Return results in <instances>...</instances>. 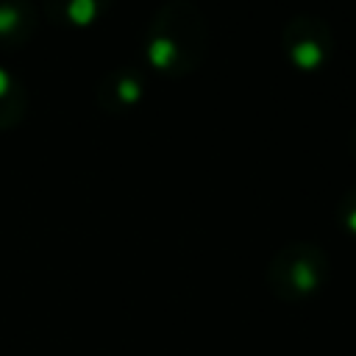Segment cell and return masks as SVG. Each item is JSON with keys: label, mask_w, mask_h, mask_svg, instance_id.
I'll use <instances>...</instances> for the list:
<instances>
[{"label": "cell", "mask_w": 356, "mask_h": 356, "mask_svg": "<svg viewBox=\"0 0 356 356\" xmlns=\"http://www.w3.org/2000/svg\"><path fill=\"white\" fill-rule=\"evenodd\" d=\"M281 39H284V50H286L289 61L306 72L320 70L331 58V50H334V39H331L328 25L314 14L292 17L286 22Z\"/></svg>", "instance_id": "3"}, {"label": "cell", "mask_w": 356, "mask_h": 356, "mask_svg": "<svg viewBox=\"0 0 356 356\" xmlns=\"http://www.w3.org/2000/svg\"><path fill=\"white\" fill-rule=\"evenodd\" d=\"M36 31V14L28 0H3L0 3V42L25 44Z\"/></svg>", "instance_id": "5"}, {"label": "cell", "mask_w": 356, "mask_h": 356, "mask_svg": "<svg viewBox=\"0 0 356 356\" xmlns=\"http://www.w3.org/2000/svg\"><path fill=\"white\" fill-rule=\"evenodd\" d=\"M28 100H25V89L19 86V81L6 72L0 67V131L17 125L25 117Z\"/></svg>", "instance_id": "7"}, {"label": "cell", "mask_w": 356, "mask_h": 356, "mask_svg": "<svg viewBox=\"0 0 356 356\" xmlns=\"http://www.w3.org/2000/svg\"><path fill=\"white\" fill-rule=\"evenodd\" d=\"M206 50L209 28L197 6L186 0H170L150 17L145 33V53L153 70L170 78H184L197 70Z\"/></svg>", "instance_id": "1"}, {"label": "cell", "mask_w": 356, "mask_h": 356, "mask_svg": "<svg viewBox=\"0 0 356 356\" xmlns=\"http://www.w3.org/2000/svg\"><path fill=\"white\" fill-rule=\"evenodd\" d=\"M145 92V78L134 70H120L114 75H108L100 86V106L108 111H122L134 103H139Z\"/></svg>", "instance_id": "6"}, {"label": "cell", "mask_w": 356, "mask_h": 356, "mask_svg": "<svg viewBox=\"0 0 356 356\" xmlns=\"http://www.w3.org/2000/svg\"><path fill=\"white\" fill-rule=\"evenodd\" d=\"M111 0H42V11L61 25L86 28L108 11Z\"/></svg>", "instance_id": "4"}, {"label": "cell", "mask_w": 356, "mask_h": 356, "mask_svg": "<svg viewBox=\"0 0 356 356\" xmlns=\"http://www.w3.org/2000/svg\"><path fill=\"white\" fill-rule=\"evenodd\" d=\"M339 222L356 236V186H350L339 200Z\"/></svg>", "instance_id": "8"}, {"label": "cell", "mask_w": 356, "mask_h": 356, "mask_svg": "<svg viewBox=\"0 0 356 356\" xmlns=\"http://www.w3.org/2000/svg\"><path fill=\"white\" fill-rule=\"evenodd\" d=\"M348 150H350V156L356 159V128H350V136H348Z\"/></svg>", "instance_id": "9"}, {"label": "cell", "mask_w": 356, "mask_h": 356, "mask_svg": "<svg viewBox=\"0 0 356 356\" xmlns=\"http://www.w3.org/2000/svg\"><path fill=\"white\" fill-rule=\"evenodd\" d=\"M328 278V259L312 242H292L278 250L267 267V284L281 300H306Z\"/></svg>", "instance_id": "2"}]
</instances>
